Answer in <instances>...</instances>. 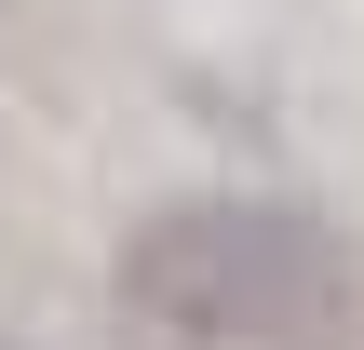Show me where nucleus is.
I'll list each match as a JSON object with an SVG mask.
<instances>
[{
	"label": "nucleus",
	"instance_id": "1",
	"mask_svg": "<svg viewBox=\"0 0 364 350\" xmlns=\"http://www.w3.org/2000/svg\"><path fill=\"white\" fill-rule=\"evenodd\" d=\"M122 310L176 350H351V243L311 202L189 189L122 229Z\"/></svg>",
	"mask_w": 364,
	"mask_h": 350
}]
</instances>
